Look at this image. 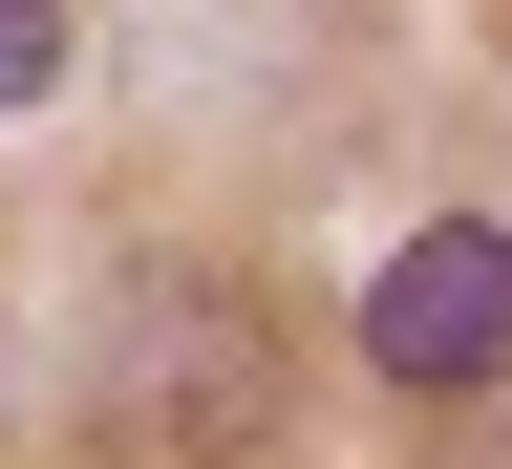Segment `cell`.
<instances>
[{
    "label": "cell",
    "instance_id": "1",
    "mask_svg": "<svg viewBox=\"0 0 512 469\" xmlns=\"http://www.w3.org/2000/svg\"><path fill=\"white\" fill-rule=\"evenodd\" d=\"M86 427L128 469H235L278 427V320L235 278H192V256H150V278L107 299V342H86Z\"/></svg>",
    "mask_w": 512,
    "mask_h": 469
},
{
    "label": "cell",
    "instance_id": "2",
    "mask_svg": "<svg viewBox=\"0 0 512 469\" xmlns=\"http://www.w3.org/2000/svg\"><path fill=\"white\" fill-rule=\"evenodd\" d=\"M363 363L384 384H491L512 363V235L491 214H427V235H384V278H363Z\"/></svg>",
    "mask_w": 512,
    "mask_h": 469
},
{
    "label": "cell",
    "instance_id": "3",
    "mask_svg": "<svg viewBox=\"0 0 512 469\" xmlns=\"http://www.w3.org/2000/svg\"><path fill=\"white\" fill-rule=\"evenodd\" d=\"M64 86V0H0V107H43Z\"/></svg>",
    "mask_w": 512,
    "mask_h": 469
}]
</instances>
